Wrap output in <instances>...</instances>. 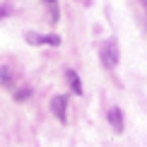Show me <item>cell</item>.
Masks as SVG:
<instances>
[{"mask_svg":"<svg viewBox=\"0 0 147 147\" xmlns=\"http://www.w3.org/2000/svg\"><path fill=\"white\" fill-rule=\"evenodd\" d=\"M65 77H68V82H70L72 92H75V94H82V82H80L77 72H75V70H65Z\"/></svg>","mask_w":147,"mask_h":147,"instance_id":"5","label":"cell"},{"mask_svg":"<svg viewBox=\"0 0 147 147\" xmlns=\"http://www.w3.org/2000/svg\"><path fill=\"white\" fill-rule=\"evenodd\" d=\"M24 39L29 41L32 46H41V44H48V46H60V36L58 34H36V32H27Z\"/></svg>","mask_w":147,"mask_h":147,"instance_id":"2","label":"cell"},{"mask_svg":"<svg viewBox=\"0 0 147 147\" xmlns=\"http://www.w3.org/2000/svg\"><path fill=\"white\" fill-rule=\"evenodd\" d=\"M65 109H68V96H65V94H58V96H53V99H51V111H53V116H56L60 123L68 121Z\"/></svg>","mask_w":147,"mask_h":147,"instance_id":"3","label":"cell"},{"mask_svg":"<svg viewBox=\"0 0 147 147\" xmlns=\"http://www.w3.org/2000/svg\"><path fill=\"white\" fill-rule=\"evenodd\" d=\"M10 12H12V7H10V5H0V20H3V17H7Z\"/></svg>","mask_w":147,"mask_h":147,"instance_id":"8","label":"cell"},{"mask_svg":"<svg viewBox=\"0 0 147 147\" xmlns=\"http://www.w3.org/2000/svg\"><path fill=\"white\" fill-rule=\"evenodd\" d=\"M109 123L113 125V130H116V133H123V130H125V123H123V111H121L118 106L109 109Z\"/></svg>","mask_w":147,"mask_h":147,"instance_id":"4","label":"cell"},{"mask_svg":"<svg viewBox=\"0 0 147 147\" xmlns=\"http://www.w3.org/2000/svg\"><path fill=\"white\" fill-rule=\"evenodd\" d=\"M0 84L3 87H12V72H10V68H0Z\"/></svg>","mask_w":147,"mask_h":147,"instance_id":"6","label":"cell"},{"mask_svg":"<svg viewBox=\"0 0 147 147\" xmlns=\"http://www.w3.org/2000/svg\"><path fill=\"white\" fill-rule=\"evenodd\" d=\"M29 96H32V89L29 87H22V89L15 92V101H24V99H29Z\"/></svg>","mask_w":147,"mask_h":147,"instance_id":"7","label":"cell"},{"mask_svg":"<svg viewBox=\"0 0 147 147\" xmlns=\"http://www.w3.org/2000/svg\"><path fill=\"white\" fill-rule=\"evenodd\" d=\"M99 58H101V65L106 70H113L116 65H118V44H116L113 39H109V41H104L101 48H99Z\"/></svg>","mask_w":147,"mask_h":147,"instance_id":"1","label":"cell"},{"mask_svg":"<svg viewBox=\"0 0 147 147\" xmlns=\"http://www.w3.org/2000/svg\"><path fill=\"white\" fill-rule=\"evenodd\" d=\"M46 3H48V5H56V0H46Z\"/></svg>","mask_w":147,"mask_h":147,"instance_id":"9","label":"cell"}]
</instances>
